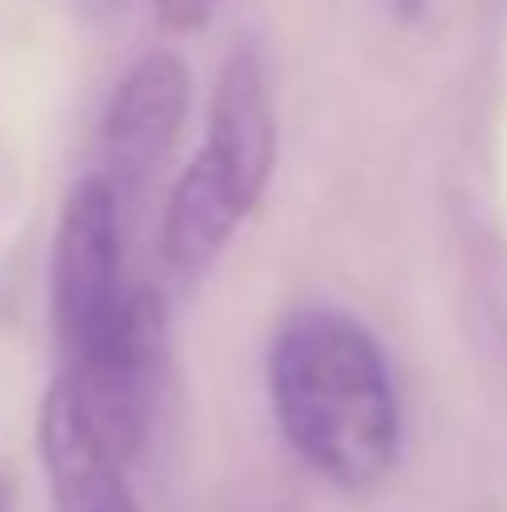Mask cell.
I'll list each match as a JSON object with an SVG mask.
<instances>
[{
  "label": "cell",
  "instance_id": "6da1fadb",
  "mask_svg": "<svg viewBox=\"0 0 507 512\" xmlns=\"http://www.w3.org/2000/svg\"><path fill=\"white\" fill-rule=\"evenodd\" d=\"M269 408L304 468L368 493L398 468L403 403L378 339L338 309H299L269 339Z\"/></svg>",
  "mask_w": 507,
  "mask_h": 512
},
{
  "label": "cell",
  "instance_id": "7a4b0ae2",
  "mask_svg": "<svg viewBox=\"0 0 507 512\" xmlns=\"http://www.w3.org/2000/svg\"><path fill=\"white\" fill-rule=\"evenodd\" d=\"M125 244H120V189L110 174H85L55 224L50 249V319L65 363L90 358L125 309Z\"/></svg>",
  "mask_w": 507,
  "mask_h": 512
},
{
  "label": "cell",
  "instance_id": "3957f363",
  "mask_svg": "<svg viewBox=\"0 0 507 512\" xmlns=\"http://www.w3.org/2000/svg\"><path fill=\"white\" fill-rule=\"evenodd\" d=\"M110 448L130 463L155 423L165 383V304L155 289H130L115 329L80 363H65Z\"/></svg>",
  "mask_w": 507,
  "mask_h": 512
},
{
  "label": "cell",
  "instance_id": "277c9868",
  "mask_svg": "<svg viewBox=\"0 0 507 512\" xmlns=\"http://www.w3.org/2000/svg\"><path fill=\"white\" fill-rule=\"evenodd\" d=\"M184 115H189V65L174 50L140 55L115 85L100 125L105 174L115 179L120 199L150 189V179L165 170L169 150L179 145Z\"/></svg>",
  "mask_w": 507,
  "mask_h": 512
},
{
  "label": "cell",
  "instance_id": "5b68a950",
  "mask_svg": "<svg viewBox=\"0 0 507 512\" xmlns=\"http://www.w3.org/2000/svg\"><path fill=\"white\" fill-rule=\"evenodd\" d=\"M40 463L60 512H135L125 458L110 448L65 368L40 403Z\"/></svg>",
  "mask_w": 507,
  "mask_h": 512
},
{
  "label": "cell",
  "instance_id": "8992f818",
  "mask_svg": "<svg viewBox=\"0 0 507 512\" xmlns=\"http://www.w3.org/2000/svg\"><path fill=\"white\" fill-rule=\"evenodd\" d=\"M274 155H279V125H274L269 75H264L259 50L239 45L219 70L199 160L239 194L244 209H254L274 174Z\"/></svg>",
  "mask_w": 507,
  "mask_h": 512
},
{
  "label": "cell",
  "instance_id": "52a82bcc",
  "mask_svg": "<svg viewBox=\"0 0 507 512\" xmlns=\"http://www.w3.org/2000/svg\"><path fill=\"white\" fill-rule=\"evenodd\" d=\"M244 214L249 209L239 204V194L194 155V165L179 174L165 204V224H160L165 264L174 274H204L224 254V244L244 224Z\"/></svg>",
  "mask_w": 507,
  "mask_h": 512
},
{
  "label": "cell",
  "instance_id": "ba28073f",
  "mask_svg": "<svg viewBox=\"0 0 507 512\" xmlns=\"http://www.w3.org/2000/svg\"><path fill=\"white\" fill-rule=\"evenodd\" d=\"M214 5H219V0H155V15H160V25L174 30V35H194V30L209 25Z\"/></svg>",
  "mask_w": 507,
  "mask_h": 512
},
{
  "label": "cell",
  "instance_id": "9c48e42d",
  "mask_svg": "<svg viewBox=\"0 0 507 512\" xmlns=\"http://www.w3.org/2000/svg\"><path fill=\"white\" fill-rule=\"evenodd\" d=\"M85 5H90V10H95V15H115V10H120V5H125V0H85Z\"/></svg>",
  "mask_w": 507,
  "mask_h": 512
},
{
  "label": "cell",
  "instance_id": "30bf717a",
  "mask_svg": "<svg viewBox=\"0 0 507 512\" xmlns=\"http://www.w3.org/2000/svg\"><path fill=\"white\" fill-rule=\"evenodd\" d=\"M0 512H5V498H0Z\"/></svg>",
  "mask_w": 507,
  "mask_h": 512
}]
</instances>
